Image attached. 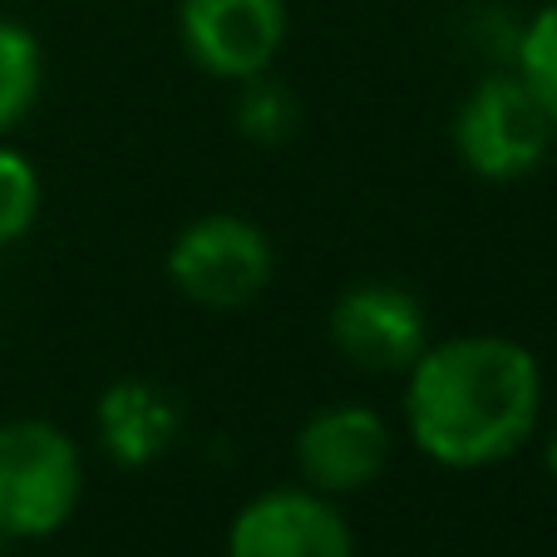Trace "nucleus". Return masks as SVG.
Instances as JSON below:
<instances>
[{
  "instance_id": "nucleus-4",
  "label": "nucleus",
  "mask_w": 557,
  "mask_h": 557,
  "mask_svg": "<svg viewBox=\"0 0 557 557\" xmlns=\"http://www.w3.org/2000/svg\"><path fill=\"white\" fill-rule=\"evenodd\" d=\"M553 119L518 74H488L469 89L454 119V148L463 169L488 183L528 178L553 148Z\"/></svg>"
},
{
  "instance_id": "nucleus-1",
  "label": "nucleus",
  "mask_w": 557,
  "mask_h": 557,
  "mask_svg": "<svg viewBox=\"0 0 557 557\" xmlns=\"http://www.w3.org/2000/svg\"><path fill=\"white\" fill-rule=\"evenodd\" d=\"M543 414V370L513 336H449L405 370V430L444 469L518 454Z\"/></svg>"
},
{
  "instance_id": "nucleus-11",
  "label": "nucleus",
  "mask_w": 557,
  "mask_h": 557,
  "mask_svg": "<svg viewBox=\"0 0 557 557\" xmlns=\"http://www.w3.org/2000/svg\"><path fill=\"white\" fill-rule=\"evenodd\" d=\"M296 124H301V109H296L292 89L276 85L272 74L243 79V95H237V128H243L252 144H282V138L296 134Z\"/></svg>"
},
{
  "instance_id": "nucleus-7",
  "label": "nucleus",
  "mask_w": 557,
  "mask_h": 557,
  "mask_svg": "<svg viewBox=\"0 0 557 557\" xmlns=\"http://www.w3.org/2000/svg\"><path fill=\"white\" fill-rule=\"evenodd\" d=\"M227 557H356V533L326 494L267 488L237 508Z\"/></svg>"
},
{
  "instance_id": "nucleus-13",
  "label": "nucleus",
  "mask_w": 557,
  "mask_h": 557,
  "mask_svg": "<svg viewBox=\"0 0 557 557\" xmlns=\"http://www.w3.org/2000/svg\"><path fill=\"white\" fill-rule=\"evenodd\" d=\"M518 79L533 89V99L557 124V5L537 11L518 40Z\"/></svg>"
},
{
  "instance_id": "nucleus-9",
  "label": "nucleus",
  "mask_w": 557,
  "mask_h": 557,
  "mask_svg": "<svg viewBox=\"0 0 557 557\" xmlns=\"http://www.w3.org/2000/svg\"><path fill=\"white\" fill-rule=\"evenodd\" d=\"M99 440H104L109 459L124 469H144L158 454H169L178 440V405L169 389H158L153 380H119L99 400Z\"/></svg>"
},
{
  "instance_id": "nucleus-2",
  "label": "nucleus",
  "mask_w": 557,
  "mask_h": 557,
  "mask_svg": "<svg viewBox=\"0 0 557 557\" xmlns=\"http://www.w3.org/2000/svg\"><path fill=\"white\" fill-rule=\"evenodd\" d=\"M85 498L79 444L50 420L0 424V533L50 537L74 518Z\"/></svg>"
},
{
  "instance_id": "nucleus-14",
  "label": "nucleus",
  "mask_w": 557,
  "mask_h": 557,
  "mask_svg": "<svg viewBox=\"0 0 557 557\" xmlns=\"http://www.w3.org/2000/svg\"><path fill=\"white\" fill-rule=\"evenodd\" d=\"M543 459H547V473L557 479V430L547 434V444H543Z\"/></svg>"
},
{
  "instance_id": "nucleus-3",
  "label": "nucleus",
  "mask_w": 557,
  "mask_h": 557,
  "mask_svg": "<svg viewBox=\"0 0 557 557\" xmlns=\"http://www.w3.org/2000/svg\"><path fill=\"white\" fill-rule=\"evenodd\" d=\"M169 282L202 311H237L272 286L276 252L257 222L237 212H208L188 222L169 247Z\"/></svg>"
},
{
  "instance_id": "nucleus-6",
  "label": "nucleus",
  "mask_w": 557,
  "mask_h": 557,
  "mask_svg": "<svg viewBox=\"0 0 557 557\" xmlns=\"http://www.w3.org/2000/svg\"><path fill=\"white\" fill-rule=\"evenodd\" d=\"M331 346L370 375H405L430 346V321L410 286L356 282L331 306Z\"/></svg>"
},
{
  "instance_id": "nucleus-15",
  "label": "nucleus",
  "mask_w": 557,
  "mask_h": 557,
  "mask_svg": "<svg viewBox=\"0 0 557 557\" xmlns=\"http://www.w3.org/2000/svg\"><path fill=\"white\" fill-rule=\"evenodd\" d=\"M0 557H11V537L0 533Z\"/></svg>"
},
{
  "instance_id": "nucleus-10",
  "label": "nucleus",
  "mask_w": 557,
  "mask_h": 557,
  "mask_svg": "<svg viewBox=\"0 0 557 557\" xmlns=\"http://www.w3.org/2000/svg\"><path fill=\"white\" fill-rule=\"evenodd\" d=\"M45 85V54L25 25L0 21V134L35 109Z\"/></svg>"
},
{
  "instance_id": "nucleus-5",
  "label": "nucleus",
  "mask_w": 557,
  "mask_h": 557,
  "mask_svg": "<svg viewBox=\"0 0 557 557\" xmlns=\"http://www.w3.org/2000/svg\"><path fill=\"white\" fill-rule=\"evenodd\" d=\"M188 60L212 79H257L286 45V0H178Z\"/></svg>"
},
{
  "instance_id": "nucleus-8",
  "label": "nucleus",
  "mask_w": 557,
  "mask_h": 557,
  "mask_svg": "<svg viewBox=\"0 0 557 557\" xmlns=\"http://www.w3.org/2000/svg\"><path fill=\"white\" fill-rule=\"evenodd\" d=\"M389 424L366 405H326L296 434V469L315 494H360L389 463Z\"/></svg>"
},
{
  "instance_id": "nucleus-12",
  "label": "nucleus",
  "mask_w": 557,
  "mask_h": 557,
  "mask_svg": "<svg viewBox=\"0 0 557 557\" xmlns=\"http://www.w3.org/2000/svg\"><path fill=\"white\" fill-rule=\"evenodd\" d=\"M40 202H45V188H40L35 163L25 153L0 144V247L21 243L25 232L35 227Z\"/></svg>"
}]
</instances>
